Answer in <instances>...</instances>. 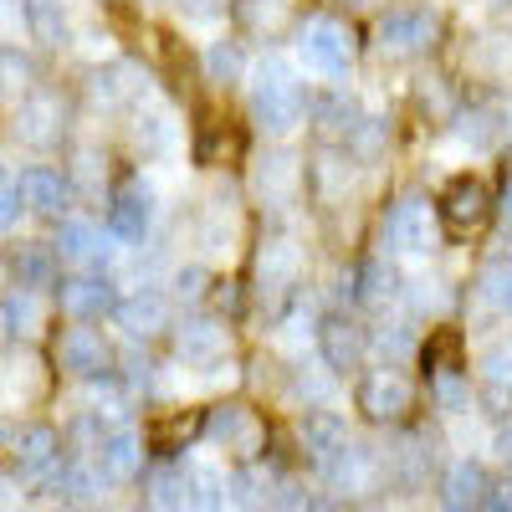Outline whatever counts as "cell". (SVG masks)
<instances>
[{
  "label": "cell",
  "instance_id": "83f0119b",
  "mask_svg": "<svg viewBox=\"0 0 512 512\" xmlns=\"http://www.w3.org/2000/svg\"><path fill=\"white\" fill-rule=\"evenodd\" d=\"M195 241H200V251H205V262H231V251H236V216H231V195H226V200L216 195V200L205 205Z\"/></svg>",
  "mask_w": 512,
  "mask_h": 512
},
{
  "label": "cell",
  "instance_id": "d6a6232c",
  "mask_svg": "<svg viewBox=\"0 0 512 512\" xmlns=\"http://www.w3.org/2000/svg\"><path fill=\"white\" fill-rule=\"evenodd\" d=\"M272 497H277V492H272V472H267L256 456L241 466V472H231V502H236L241 512H262Z\"/></svg>",
  "mask_w": 512,
  "mask_h": 512
},
{
  "label": "cell",
  "instance_id": "b9f144b4",
  "mask_svg": "<svg viewBox=\"0 0 512 512\" xmlns=\"http://www.w3.org/2000/svg\"><path fill=\"white\" fill-rule=\"evenodd\" d=\"M431 395H436V410H446V415H466V410H472V384H466L456 369H441L431 379Z\"/></svg>",
  "mask_w": 512,
  "mask_h": 512
},
{
  "label": "cell",
  "instance_id": "7a4b0ae2",
  "mask_svg": "<svg viewBox=\"0 0 512 512\" xmlns=\"http://www.w3.org/2000/svg\"><path fill=\"white\" fill-rule=\"evenodd\" d=\"M297 67H303L308 77H318V82H344L349 67H354V36H349V26L333 21V16L303 21V31H297Z\"/></svg>",
  "mask_w": 512,
  "mask_h": 512
},
{
  "label": "cell",
  "instance_id": "8d00e7d4",
  "mask_svg": "<svg viewBox=\"0 0 512 512\" xmlns=\"http://www.w3.org/2000/svg\"><path fill=\"white\" fill-rule=\"evenodd\" d=\"M313 118L328 128V134H344V139H349L354 128H359V118H364V113H359V103H354L344 88H333L328 98H318V103H313Z\"/></svg>",
  "mask_w": 512,
  "mask_h": 512
},
{
  "label": "cell",
  "instance_id": "ac0fdd59",
  "mask_svg": "<svg viewBox=\"0 0 512 512\" xmlns=\"http://www.w3.org/2000/svg\"><path fill=\"white\" fill-rule=\"evenodd\" d=\"M297 272H303V246L292 236H267L262 251H256V287L267 297H277L297 282Z\"/></svg>",
  "mask_w": 512,
  "mask_h": 512
},
{
  "label": "cell",
  "instance_id": "f546056e",
  "mask_svg": "<svg viewBox=\"0 0 512 512\" xmlns=\"http://www.w3.org/2000/svg\"><path fill=\"white\" fill-rule=\"evenodd\" d=\"M57 246H16L11 251V287H52L57 277Z\"/></svg>",
  "mask_w": 512,
  "mask_h": 512
},
{
  "label": "cell",
  "instance_id": "f35d334b",
  "mask_svg": "<svg viewBox=\"0 0 512 512\" xmlns=\"http://www.w3.org/2000/svg\"><path fill=\"white\" fill-rule=\"evenodd\" d=\"M354 297L359 303H369V308H379V303H390V297L400 292V282H395V267H384V262H364L359 272H354Z\"/></svg>",
  "mask_w": 512,
  "mask_h": 512
},
{
  "label": "cell",
  "instance_id": "94428289",
  "mask_svg": "<svg viewBox=\"0 0 512 512\" xmlns=\"http://www.w3.org/2000/svg\"><path fill=\"white\" fill-rule=\"evenodd\" d=\"M507 128H512V108H507Z\"/></svg>",
  "mask_w": 512,
  "mask_h": 512
},
{
  "label": "cell",
  "instance_id": "4316f807",
  "mask_svg": "<svg viewBox=\"0 0 512 512\" xmlns=\"http://www.w3.org/2000/svg\"><path fill=\"white\" fill-rule=\"evenodd\" d=\"M472 308L482 318H512V262L507 256H497V262H487L472 282Z\"/></svg>",
  "mask_w": 512,
  "mask_h": 512
},
{
  "label": "cell",
  "instance_id": "680465c9",
  "mask_svg": "<svg viewBox=\"0 0 512 512\" xmlns=\"http://www.w3.org/2000/svg\"><path fill=\"white\" fill-rule=\"evenodd\" d=\"M502 236L512 241V185H507V195H502Z\"/></svg>",
  "mask_w": 512,
  "mask_h": 512
},
{
  "label": "cell",
  "instance_id": "816d5d0a",
  "mask_svg": "<svg viewBox=\"0 0 512 512\" xmlns=\"http://www.w3.org/2000/svg\"><path fill=\"white\" fill-rule=\"evenodd\" d=\"M169 287H175V297H185V303H195V297L205 292V267L190 262V267H175V277H169Z\"/></svg>",
  "mask_w": 512,
  "mask_h": 512
},
{
  "label": "cell",
  "instance_id": "7c38bea8",
  "mask_svg": "<svg viewBox=\"0 0 512 512\" xmlns=\"http://www.w3.org/2000/svg\"><path fill=\"white\" fill-rule=\"evenodd\" d=\"M318 349H323V364H328L333 374H344V369H359V364H364V354L374 349V338H369V328L354 323L349 313H333V318L318 323Z\"/></svg>",
  "mask_w": 512,
  "mask_h": 512
},
{
  "label": "cell",
  "instance_id": "681fc988",
  "mask_svg": "<svg viewBox=\"0 0 512 512\" xmlns=\"http://www.w3.org/2000/svg\"><path fill=\"white\" fill-rule=\"evenodd\" d=\"M313 175H318V190H323V195H338V190L349 185V159H338V154H318Z\"/></svg>",
  "mask_w": 512,
  "mask_h": 512
},
{
  "label": "cell",
  "instance_id": "bcb514c9",
  "mask_svg": "<svg viewBox=\"0 0 512 512\" xmlns=\"http://www.w3.org/2000/svg\"><path fill=\"white\" fill-rule=\"evenodd\" d=\"M384 134H390V123H384V118H359V128L349 134V154L354 159H374L384 149Z\"/></svg>",
  "mask_w": 512,
  "mask_h": 512
},
{
  "label": "cell",
  "instance_id": "ab89813d",
  "mask_svg": "<svg viewBox=\"0 0 512 512\" xmlns=\"http://www.w3.org/2000/svg\"><path fill=\"white\" fill-rule=\"evenodd\" d=\"M482 210H487V190H482L477 180H456V185L446 190V216H451L456 226H477Z\"/></svg>",
  "mask_w": 512,
  "mask_h": 512
},
{
  "label": "cell",
  "instance_id": "e0dca14e",
  "mask_svg": "<svg viewBox=\"0 0 512 512\" xmlns=\"http://www.w3.org/2000/svg\"><path fill=\"white\" fill-rule=\"evenodd\" d=\"M118 303H123V297H118V287H113L108 272H82V277L62 282V308L77 323H93L103 313H118Z\"/></svg>",
  "mask_w": 512,
  "mask_h": 512
},
{
  "label": "cell",
  "instance_id": "4fadbf2b",
  "mask_svg": "<svg viewBox=\"0 0 512 512\" xmlns=\"http://www.w3.org/2000/svg\"><path fill=\"white\" fill-rule=\"evenodd\" d=\"M88 98H93V108H98V113H118V108H128V103L149 98V72H144V67H134V62L98 67V72L88 77Z\"/></svg>",
  "mask_w": 512,
  "mask_h": 512
},
{
  "label": "cell",
  "instance_id": "ba28073f",
  "mask_svg": "<svg viewBox=\"0 0 512 512\" xmlns=\"http://www.w3.org/2000/svg\"><path fill=\"white\" fill-rule=\"evenodd\" d=\"M11 456H16V472L21 482H57L62 472V441L52 425H21V436L11 431Z\"/></svg>",
  "mask_w": 512,
  "mask_h": 512
},
{
  "label": "cell",
  "instance_id": "db71d44e",
  "mask_svg": "<svg viewBox=\"0 0 512 512\" xmlns=\"http://www.w3.org/2000/svg\"><path fill=\"white\" fill-rule=\"evenodd\" d=\"M123 384H128V390H154V364L149 359H128V374H123Z\"/></svg>",
  "mask_w": 512,
  "mask_h": 512
},
{
  "label": "cell",
  "instance_id": "52a82bcc",
  "mask_svg": "<svg viewBox=\"0 0 512 512\" xmlns=\"http://www.w3.org/2000/svg\"><path fill=\"white\" fill-rule=\"evenodd\" d=\"M154 216H159V195H154V185L128 180V185L113 195V205H108V231H113L123 246H144Z\"/></svg>",
  "mask_w": 512,
  "mask_h": 512
},
{
  "label": "cell",
  "instance_id": "d6986e66",
  "mask_svg": "<svg viewBox=\"0 0 512 512\" xmlns=\"http://www.w3.org/2000/svg\"><path fill=\"white\" fill-rule=\"evenodd\" d=\"M113 318H118V328H123L128 338H144V344H149L154 333L169 328V297H164L159 287H134V292L118 303Z\"/></svg>",
  "mask_w": 512,
  "mask_h": 512
},
{
  "label": "cell",
  "instance_id": "8fae6325",
  "mask_svg": "<svg viewBox=\"0 0 512 512\" xmlns=\"http://www.w3.org/2000/svg\"><path fill=\"white\" fill-rule=\"evenodd\" d=\"M62 134H67V108H62V98L47 93V88L26 93L21 108H16V139L31 144V149H52V144H62Z\"/></svg>",
  "mask_w": 512,
  "mask_h": 512
},
{
  "label": "cell",
  "instance_id": "ffe728a7",
  "mask_svg": "<svg viewBox=\"0 0 512 512\" xmlns=\"http://www.w3.org/2000/svg\"><path fill=\"white\" fill-rule=\"evenodd\" d=\"M67 502H77V507H93V502H103L108 497V487H113V477L98 466V456L93 451H77V456H67L62 461V472H57V482H52Z\"/></svg>",
  "mask_w": 512,
  "mask_h": 512
},
{
  "label": "cell",
  "instance_id": "30bf717a",
  "mask_svg": "<svg viewBox=\"0 0 512 512\" xmlns=\"http://www.w3.org/2000/svg\"><path fill=\"white\" fill-rule=\"evenodd\" d=\"M251 190L267 210H287L297 200V190H303V159H297L292 149L262 154L256 159V175H251Z\"/></svg>",
  "mask_w": 512,
  "mask_h": 512
},
{
  "label": "cell",
  "instance_id": "11a10c76",
  "mask_svg": "<svg viewBox=\"0 0 512 512\" xmlns=\"http://www.w3.org/2000/svg\"><path fill=\"white\" fill-rule=\"evenodd\" d=\"M180 21L185 26H210V21H216V6H210V0H185V6H180Z\"/></svg>",
  "mask_w": 512,
  "mask_h": 512
},
{
  "label": "cell",
  "instance_id": "9f6ffc18",
  "mask_svg": "<svg viewBox=\"0 0 512 512\" xmlns=\"http://www.w3.org/2000/svg\"><path fill=\"white\" fill-rule=\"evenodd\" d=\"M482 512H512V482L507 487H492L487 502H482Z\"/></svg>",
  "mask_w": 512,
  "mask_h": 512
},
{
  "label": "cell",
  "instance_id": "4dcf8cb0",
  "mask_svg": "<svg viewBox=\"0 0 512 512\" xmlns=\"http://www.w3.org/2000/svg\"><path fill=\"white\" fill-rule=\"evenodd\" d=\"M26 31L41 41V47H62L72 41V21L62 0H26Z\"/></svg>",
  "mask_w": 512,
  "mask_h": 512
},
{
  "label": "cell",
  "instance_id": "603a6c76",
  "mask_svg": "<svg viewBox=\"0 0 512 512\" xmlns=\"http://www.w3.org/2000/svg\"><path fill=\"white\" fill-rule=\"evenodd\" d=\"M297 441H303V451H308V461H318V466H328L338 451L349 446V420L338 415V410H308L303 415V425H297Z\"/></svg>",
  "mask_w": 512,
  "mask_h": 512
},
{
  "label": "cell",
  "instance_id": "9c48e42d",
  "mask_svg": "<svg viewBox=\"0 0 512 512\" xmlns=\"http://www.w3.org/2000/svg\"><path fill=\"white\" fill-rule=\"evenodd\" d=\"M436 41V11L431 6H395L379 16V47L395 57H415Z\"/></svg>",
  "mask_w": 512,
  "mask_h": 512
},
{
  "label": "cell",
  "instance_id": "ee69618b",
  "mask_svg": "<svg viewBox=\"0 0 512 512\" xmlns=\"http://www.w3.org/2000/svg\"><path fill=\"white\" fill-rule=\"evenodd\" d=\"M292 16V0H241V21L251 31H282V21Z\"/></svg>",
  "mask_w": 512,
  "mask_h": 512
},
{
  "label": "cell",
  "instance_id": "f5cc1de1",
  "mask_svg": "<svg viewBox=\"0 0 512 512\" xmlns=\"http://www.w3.org/2000/svg\"><path fill=\"white\" fill-rule=\"evenodd\" d=\"M0 67H6V93H16V88H26V77H31V67L16 57V47H6L0 52Z\"/></svg>",
  "mask_w": 512,
  "mask_h": 512
},
{
  "label": "cell",
  "instance_id": "c3c4849f",
  "mask_svg": "<svg viewBox=\"0 0 512 512\" xmlns=\"http://www.w3.org/2000/svg\"><path fill=\"white\" fill-rule=\"evenodd\" d=\"M410 303H415V313H441L446 308V282L441 277H415L410 282Z\"/></svg>",
  "mask_w": 512,
  "mask_h": 512
},
{
  "label": "cell",
  "instance_id": "e575fe53",
  "mask_svg": "<svg viewBox=\"0 0 512 512\" xmlns=\"http://www.w3.org/2000/svg\"><path fill=\"white\" fill-rule=\"evenodd\" d=\"M0 318H6V338L16 344V338H31L41 328V303L31 287H11L6 297H0Z\"/></svg>",
  "mask_w": 512,
  "mask_h": 512
},
{
  "label": "cell",
  "instance_id": "9a60e30c",
  "mask_svg": "<svg viewBox=\"0 0 512 512\" xmlns=\"http://www.w3.org/2000/svg\"><path fill=\"white\" fill-rule=\"evenodd\" d=\"M205 441L221 446V451H236V456H256L262 451V420L246 405H221L205 420Z\"/></svg>",
  "mask_w": 512,
  "mask_h": 512
},
{
  "label": "cell",
  "instance_id": "6f0895ef",
  "mask_svg": "<svg viewBox=\"0 0 512 512\" xmlns=\"http://www.w3.org/2000/svg\"><path fill=\"white\" fill-rule=\"evenodd\" d=\"M492 451H497V461H502V466H512V425H507V431H497Z\"/></svg>",
  "mask_w": 512,
  "mask_h": 512
},
{
  "label": "cell",
  "instance_id": "2e32d148",
  "mask_svg": "<svg viewBox=\"0 0 512 512\" xmlns=\"http://www.w3.org/2000/svg\"><path fill=\"white\" fill-rule=\"evenodd\" d=\"M134 149H139V159H169L180 149V113L159 98H149L134 118Z\"/></svg>",
  "mask_w": 512,
  "mask_h": 512
},
{
  "label": "cell",
  "instance_id": "f907efd6",
  "mask_svg": "<svg viewBox=\"0 0 512 512\" xmlns=\"http://www.w3.org/2000/svg\"><path fill=\"white\" fill-rule=\"evenodd\" d=\"M72 180H77L82 190H98V185H103V159H98V149H77Z\"/></svg>",
  "mask_w": 512,
  "mask_h": 512
},
{
  "label": "cell",
  "instance_id": "484cf974",
  "mask_svg": "<svg viewBox=\"0 0 512 512\" xmlns=\"http://www.w3.org/2000/svg\"><path fill=\"white\" fill-rule=\"evenodd\" d=\"M21 185H26V200H31L36 216H57L62 221V210L72 205V180L62 175V169H52V164H31L21 175Z\"/></svg>",
  "mask_w": 512,
  "mask_h": 512
},
{
  "label": "cell",
  "instance_id": "6125c7cd",
  "mask_svg": "<svg viewBox=\"0 0 512 512\" xmlns=\"http://www.w3.org/2000/svg\"><path fill=\"white\" fill-rule=\"evenodd\" d=\"M492 6H502V0H492Z\"/></svg>",
  "mask_w": 512,
  "mask_h": 512
},
{
  "label": "cell",
  "instance_id": "60d3db41",
  "mask_svg": "<svg viewBox=\"0 0 512 512\" xmlns=\"http://www.w3.org/2000/svg\"><path fill=\"white\" fill-rule=\"evenodd\" d=\"M36 390H41V364H36L31 354H11V359H6V405H16V395H21V405H26Z\"/></svg>",
  "mask_w": 512,
  "mask_h": 512
},
{
  "label": "cell",
  "instance_id": "cb8c5ba5",
  "mask_svg": "<svg viewBox=\"0 0 512 512\" xmlns=\"http://www.w3.org/2000/svg\"><path fill=\"white\" fill-rule=\"evenodd\" d=\"M98 466L113 477V482H134L144 472V436L134 431V425H113V431L98 441Z\"/></svg>",
  "mask_w": 512,
  "mask_h": 512
},
{
  "label": "cell",
  "instance_id": "836d02e7",
  "mask_svg": "<svg viewBox=\"0 0 512 512\" xmlns=\"http://www.w3.org/2000/svg\"><path fill=\"white\" fill-rule=\"evenodd\" d=\"M502 128H507V123H497V113H492V108H472V113H456L451 134H456V144H461V149H472V154H492V144H497Z\"/></svg>",
  "mask_w": 512,
  "mask_h": 512
},
{
  "label": "cell",
  "instance_id": "f1b7e54d",
  "mask_svg": "<svg viewBox=\"0 0 512 512\" xmlns=\"http://www.w3.org/2000/svg\"><path fill=\"white\" fill-rule=\"evenodd\" d=\"M384 472H390L395 487L415 492V487H425V477H431V451H425L420 436H400L390 446V456H384Z\"/></svg>",
  "mask_w": 512,
  "mask_h": 512
},
{
  "label": "cell",
  "instance_id": "6da1fadb",
  "mask_svg": "<svg viewBox=\"0 0 512 512\" xmlns=\"http://www.w3.org/2000/svg\"><path fill=\"white\" fill-rule=\"evenodd\" d=\"M251 118L262 134L272 139H292L297 128H303L308 118V93L303 82H297L292 62L282 57H267L262 67H256V82H251Z\"/></svg>",
  "mask_w": 512,
  "mask_h": 512
},
{
  "label": "cell",
  "instance_id": "5bb4252c",
  "mask_svg": "<svg viewBox=\"0 0 512 512\" xmlns=\"http://www.w3.org/2000/svg\"><path fill=\"white\" fill-rule=\"evenodd\" d=\"M175 359L185 369H216L226 359V323L221 318H185L175 328Z\"/></svg>",
  "mask_w": 512,
  "mask_h": 512
},
{
  "label": "cell",
  "instance_id": "44dd1931",
  "mask_svg": "<svg viewBox=\"0 0 512 512\" xmlns=\"http://www.w3.org/2000/svg\"><path fill=\"white\" fill-rule=\"evenodd\" d=\"M487 492H492V482L482 472V461H472V456L451 461L441 472V507L446 512H482Z\"/></svg>",
  "mask_w": 512,
  "mask_h": 512
},
{
  "label": "cell",
  "instance_id": "8992f818",
  "mask_svg": "<svg viewBox=\"0 0 512 512\" xmlns=\"http://www.w3.org/2000/svg\"><path fill=\"white\" fill-rule=\"evenodd\" d=\"M57 256L67 267H93V272H108V262H113V246H123L113 231H98L93 221H82V216H67L62 226H57Z\"/></svg>",
  "mask_w": 512,
  "mask_h": 512
},
{
  "label": "cell",
  "instance_id": "7402d4cb",
  "mask_svg": "<svg viewBox=\"0 0 512 512\" xmlns=\"http://www.w3.org/2000/svg\"><path fill=\"white\" fill-rule=\"evenodd\" d=\"M226 507H236L231 502V477L205 456L185 461V512H226Z\"/></svg>",
  "mask_w": 512,
  "mask_h": 512
},
{
  "label": "cell",
  "instance_id": "1f68e13d",
  "mask_svg": "<svg viewBox=\"0 0 512 512\" xmlns=\"http://www.w3.org/2000/svg\"><path fill=\"white\" fill-rule=\"evenodd\" d=\"M482 384L492 405H512V338H497V344L482 349Z\"/></svg>",
  "mask_w": 512,
  "mask_h": 512
},
{
  "label": "cell",
  "instance_id": "91938a15",
  "mask_svg": "<svg viewBox=\"0 0 512 512\" xmlns=\"http://www.w3.org/2000/svg\"><path fill=\"white\" fill-rule=\"evenodd\" d=\"M303 512H338V507H333V502H308Z\"/></svg>",
  "mask_w": 512,
  "mask_h": 512
},
{
  "label": "cell",
  "instance_id": "7dc6e473",
  "mask_svg": "<svg viewBox=\"0 0 512 512\" xmlns=\"http://www.w3.org/2000/svg\"><path fill=\"white\" fill-rule=\"evenodd\" d=\"M292 384H297V395L308 400V410H318V405H328V400H333V379H328L323 369H308V364H303Z\"/></svg>",
  "mask_w": 512,
  "mask_h": 512
},
{
  "label": "cell",
  "instance_id": "d4e9b609",
  "mask_svg": "<svg viewBox=\"0 0 512 512\" xmlns=\"http://www.w3.org/2000/svg\"><path fill=\"white\" fill-rule=\"evenodd\" d=\"M57 364L77 379H93L108 369V344H103V333L98 328H67L57 338Z\"/></svg>",
  "mask_w": 512,
  "mask_h": 512
},
{
  "label": "cell",
  "instance_id": "3957f363",
  "mask_svg": "<svg viewBox=\"0 0 512 512\" xmlns=\"http://www.w3.org/2000/svg\"><path fill=\"white\" fill-rule=\"evenodd\" d=\"M384 251L390 256H431L436 251V210L425 195H400L384 210Z\"/></svg>",
  "mask_w": 512,
  "mask_h": 512
},
{
  "label": "cell",
  "instance_id": "277c9868",
  "mask_svg": "<svg viewBox=\"0 0 512 512\" xmlns=\"http://www.w3.org/2000/svg\"><path fill=\"white\" fill-rule=\"evenodd\" d=\"M323 482H328V492H333V497H349V502L374 497L384 482H390V472H384V451L349 441L344 451H338V456L323 466Z\"/></svg>",
  "mask_w": 512,
  "mask_h": 512
},
{
  "label": "cell",
  "instance_id": "f6af8a7d",
  "mask_svg": "<svg viewBox=\"0 0 512 512\" xmlns=\"http://www.w3.org/2000/svg\"><path fill=\"white\" fill-rule=\"evenodd\" d=\"M21 210H31V200H26V185H21V175H16V169H6V180H0V226H6V231H16Z\"/></svg>",
  "mask_w": 512,
  "mask_h": 512
},
{
  "label": "cell",
  "instance_id": "d590c367",
  "mask_svg": "<svg viewBox=\"0 0 512 512\" xmlns=\"http://www.w3.org/2000/svg\"><path fill=\"white\" fill-rule=\"evenodd\" d=\"M200 62H205V77L221 82V88H226V82H241V77H246V57H241L236 41H226V36H210Z\"/></svg>",
  "mask_w": 512,
  "mask_h": 512
},
{
  "label": "cell",
  "instance_id": "5b68a950",
  "mask_svg": "<svg viewBox=\"0 0 512 512\" xmlns=\"http://www.w3.org/2000/svg\"><path fill=\"white\" fill-rule=\"evenodd\" d=\"M354 400H359L364 420H374V425H390V420H400V415L410 410V400H415V384L405 379V369H400V364H379V369H369V374L359 379Z\"/></svg>",
  "mask_w": 512,
  "mask_h": 512
},
{
  "label": "cell",
  "instance_id": "7bdbcfd3",
  "mask_svg": "<svg viewBox=\"0 0 512 512\" xmlns=\"http://www.w3.org/2000/svg\"><path fill=\"white\" fill-rule=\"evenodd\" d=\"M369 338H374V354H384L390 364H400V359L415 349V328H410L405 318H395V323H379Z\"/></svg>",
  "mask_w": 512,
  "mask_h": 512
},
{
  "label": "cell",
  "instance_id": "74e56055",
  "mask_svg": "<svg viewBox=\"0 0 512 512\" xmlns=\"http://www.w3.org/2000/svg\"><path fill=\"white\" fill-rule=\"evenodd\" d=\"M144 492H149V512H185V466H159Z\"/></svg>",
  "mask_w": 512,
  "mask_h": 512
}]
</instances>
